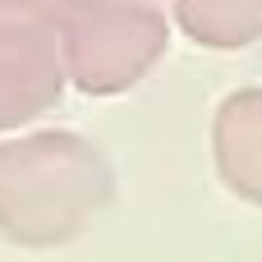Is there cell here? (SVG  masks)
<instances>
[{
  "label": "cell",
  "mask_w": 262,
  "mask_h": 262,
  "mask_svg": "<svg viewBox=\"0 0 262 262\" xmlns=\"http://www.w3.org/2000/svg\"><path fill=\"white\" fill-rule=\"evenodd\" d=\"M115 203L111 157L74 129L0 138V239L14 249H64Z\"/></svg>",
  "instance_id": "6da1fadb"
},
{
  "label": "cell",
  "mask_w": 262,
  "mask_h": 262,
  "mask_svg": "<svg viewBox=\"0 0 262 262\" xmlns=\"http://www.w3.org/2000/svg\"><path fill=\"white\" fill-rule=\"evenodd\" d=\"M170 23L147 0H78L60 23L64 74L88 97L134 92L166 55Z\"/></svg>",
  "instance_id": "7a4b0ae2"
},
{
  "label": "cell",
  "mask_w": 262,
  "mask_h": 262,
  "mask_svg": "<svg viewBox=\"0 0 262 262\" xmlns=\"http://www.w3.org/2000/svg\"><path fill=\"white\" fill-rule=\"evenodd\" d=\"M69 88L60 28L0 23V134H14L46 115Z\"/></svg>",
  "instance_id": "3957f363"
},
{
  "label": "cell",
  "mask_w": 262,
  "mask_h": 262,
  "mask_svg": "<svg viewBox=\"0 0 262 262\" xmlns=\"http://www.w3.org/2000/svg\"><path fill=\"white\" fill-rule=\"evenodd\" d=\"M207 143L221 189L262 207V88H235L216 101Z\"/></svg>",
  "instance_id": "277c9868"
},
{
  "label": "cell",
  "mask_w": 262,
  "mask_h": 262,
  "mask_svg": "<svg viewBox=\"0 0 262 262\" xmlns=\"http://www.w3.org/2000/svg\"><path fill=\"white\" fill-rule=\"evenodd\" d=\"M170 9L203 51H249L262 41V0H170Z\"/></svg>",
  "instance_id": "5b68a950"
},
{
  "label": "cell",
  "mask_w": 262,
  "mask_h": 262,
  "mask_svg": "<svg viewBox=\"0 0 262 262\" xmlns=\"http://www.w3.org/2000/svg\"><path fill=\"white\" fill-rule=\"evenodd\" d=\"M78 0H0V23H41L60 28Z\"/></svg>",
  "instance_id": "8992f818"
},
{
  "label": "cell",
  "mask_w": 262,
  "mask_h": 262,
  "mask_svg": "<svg viewBox=\"0 0 262 262\" xmlns=\"http://www.w3.org/2000/svg\"><path fill=\"white\" fill-rule=\"evenodd\" d=\"M147 5H157V0H147Z\"/></svg>",
  "instance_id": "52a82bcc"
}]
</instances>
